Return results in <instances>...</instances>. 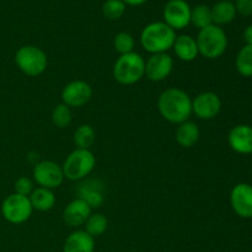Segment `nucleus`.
Listing matches in <instances>:
<instances>
[{
    "label": "nucleus",
    "mask_w": 252,
    "mask_h": 252,
    "mask_svg": "<svg viewBox=\"0 0 252 252\" xmlns=\"http://www.w3.org/2000/svg\"><path fill=\"white\" fill-rule=\"evenodd\" d=\"M95 240L85 230H76L66 238L63 252H94Z\"/></svg>",
    "instance_id": "obj_17"
},
{
    "label": "nucleus",
    "mask_w": 252,
    "mask_h": 252,
    "mask_svg": "<svg viewBox=\"0 0 252 252\" xmlns=\"http://www.w3.org/2000/svg\"><path fill=\"white\" fill-rule=\"evenodd\" d=\"M176 33L165 22H152L144 27L140 34L143 48L152 54L166 53L174 47Z\"/></svg>",
    "instance_id": "obj_2"
},
{
    "label": "nucleus",
    "mask_w": 252,
    "mask_h": 252,
    "mask_svg": "<svg viewBox=\"0 0 252 252\" xmlns=\"http://www.w3.org/2000/svg\"><path fill=\"white\" fill-rule=\"evenodd\" d=\"M33 208L29 197L17 193L7 196L1 204V214L4 219L15 225L29 220Z\"/></svg>",
    "instance_id": "obj_7"
},
{
    "label": "nucleus",
    "mask_w": 252,
    "mask_h": 252,
    "mask_svg": "<svg viewBox=\"0 0 252 252\" xmlns=\"http://www.w3.org/2000/svg\"><path fill=\"white\" fill-rule=\"evenodd\" d=\"M236 12L243 16H250L252 15V0H235Z\"/></svg>",
    "instance_id": "obj_30"
},
{
    "label": "nucleus",
    "mask_w": 252,
    "mask_h": 252,
    "mask_svg": "<svg viewBox=\"0 0 252 252\" xmlns=\"http://www.w3.org/2000/svg\"><path fill=\"white\" fill-rule=\"evenodd\" d=\"M212 10V21L213 25L217 26H223V25H228L235 19L236 16V9L234 2L229 1V0H221L214 4Z\"/></svg>",
    "instance_id": "obj_19"
},
{
    "label": "nucleus",
    "mask_w": 252,
    "mask_h": 252,
    "mask_svg": "<svg viewBox=\"0 0 252 252\" xmlns=\"http://www.w3.org/2000/svg\"><path fill=\"white\" fill-rule=\"evenodd\" d=\"M103 185L98 180H85L78 187V198L83 199L90 208H98L105 201Z\"/></svg>",
    "instance_id": "obj_15"
},
{
    "label": "nucleus",
    "mask_w": 252,
    "mask_h": 252,
    "mask_svg": "<svg viewBox=\"0 0 252 252\" xmlns=\"http://www.w3.org/2000/svg\"><path fill=\"white\" fill-rule=\"evenodd\" d=\"M91 216V208L85 201L76 198L65 207L63 212V219L68 225L76 228L84 225Z\"/></svg>",
    "instance_id": "obj_16"
},
{
    "label": "nucleus",
    "mask_w": 252,
    "mask_h": 252,
    "mask_svg": "<svg viewBox=\"0 0 252 252\" xmlns=\"http://www.w3.org/2000/svg\"><path fill=\"white\" fill-rule=\"evenodd\" d=\"M113 46L121 56L132 53L133 48H134V38L128 32H120L118 34H116L115 39H113Z\"/></svg>",
    "instance_id": "obj_27"
},
{
    "label": "nucleus",
    "mask_w": 252,
    "mask_h": 252,
    "mask_svg": "<svg viewBox=\"0 0 252 252\" xmlns=\"http://www.w3.org/2000/svg\"><path fill=\"white\" fill-rule=\"evenodd\" d=\"M236 69L243 76H252V46L245 44L236 56Z\"/></svg>",
    "instance_id": "obj_24"
},
{
    "label": "nucleus",
    "mask_w": 252,
    "mask_h": 252,
    "mask_svg": "<svg viewBox=\"0 0 252 252\" xmlns=\"http://www.w3.org/2000/svg\"><path fill=\"white\" fill-rule=\"evenodd\" d=\"M145 75V61L139 53L122 54L113 66V78L122 85H133Z\"/></svg>",
    "instance_id": "obj_4"
},
{
    "label": "nucleus",
    "mask_w": 252,
    "mask_h": 252,
    "mask_svg": "<svg viewBox=\"0 0 252 252\" xmlns=\"http://www.w3.org/2000/svg\"><path fill=\"white\" fill-rule=\"evenodd\" d=\"M96 165V158L90 149H79L70 153L64 161V177L70 181H83L93 172Z\"/></svg>",
    "instance_id": "obj_5"
},
{
    "label": "nucleus",
    "mask_w": 252,
    "mask_h": 252,
    "mask_svg": "<svg viewBox=\"0 0 252 252\" xmlns=\"http://www.w3.org/2000/svg\"><path fill=\"white\" fill-rule=\"evenodd\" d=\"M221 110V100L216 93L206 91L192 100V113L201 120H212L217 117Z\"/></svg>",
    "instance_id": "obj_11"
},
{
    "label": "nucleus",
    "mask_w": 252,
    "mask_h": 252,
    "mask_svg": "<svg viewBox=\"0 0 252 252\" xmlns=\"http://www.w3.org/2000/svg\"><path fill=\"white\" fill-rule=\"evenodd\" d=\"M91 96L93 89L84 80L70 81L62 91V100L68 107H83L90 101Z\"/></svg>",
    "instance_id": "obj_10"
},
{
    "label": "nucleus",
    "mask_w": 252,
    "mask_h": 252,
    "mask_svg": "<svg viewBox=\"0 0 252 252\" xmlns=\"http://www.w3.org/2000/svg\"><path fill=\"white\" fill-rule=\"evenodd\" d=\"M230 204L233 211L240 218H252V186L239 184L231 189Z\"/></svg>",
    "instance_id": "obj_13"
},
{
    "label": "nucleus",
    "mask_w": 252,
    "mask_h": 252,
    "mask_svg": "<svg viewBox=\"0 0 252 252\" xmlns=\"http://www.w3.org/2000/svg\"><path fill=\"white\" fill-rule=\"evenodd\" d=\"M108 226V219L101 213L91 214L85 223V231L93 238L102 235Z\"/></svg>",
    "instance_id": "obj_23"
},
{
    "label": "nucleus",
    "mask_w": 252,
    "mask_h": 252,
    "mask_svg": "<svg viewBox=\"0 0 252 252\" xmlns=\"http://www.w3.org/2000/svg\"><path fill=\"white\" fill-rule=\"evenodd\" d=\"M32 191H33V182H32L29 177H20V179L15 182V193L30 197Z\"/></svg>",
    "instance_id": "obj_29"
},
{
    "label": "nucleus",
    "mask_w": 252,
    "mask_h": 252,
    "mask_svg": "<svg viewBox=\"0 0 252 252\" xmlns=\"http://www.w3.org/2000/svg\"><path fill=\"white\" fill-rule=\"evenodd\" d=\"M191 22L199 30L213 24L211 7L207 5H197L191 9Z\"/></svg>",
    "instance_id": "obj_25"
},
{
    "label": "nucleus",
    "mask_w": 252,
    "mask_h": 252,
    "mask_svg": "<svg viewBox=\"0 0 252 252\" xmlns=\"http://www.w3.org/2000/svg\"><path fill=\"white\" fill-rule=\"evenodd\" d=\"M228 142L238 154H252V127L248 125L235 126L229 132Z\"/></svg>",
    "instance_id": "obj_14"
},
{
    "label": "nucleus",
    "mask_w": 252,
    "mask_h": 252,
    "mask_svg": "<svg viewBox=\"0 0 252 252\" xmlns=\"http://www.w3.org/2000/svg\"><path fill=\"white\" fill-rule=\"evenodd\" d=\"M126 11V4L122 0H107L102 5V12L107 19L118 20Z\"/></svg>",
    "instance_id": "obj_28"
},
{
    "label": "nucleus",
    "mask_w": 252,
    "mask_h": 252,
    "mask_svg": "<svg viewBox=\"0 0 252 252\" xmlns=\"http://www.w3.org/2000/svg\"><path fill=\"white\" fill-rule=\"evenodd\" d=\"M17 68L29 76H38L46 70L48 59L44 51L36 46H22L15 54Z\"/></svg>",
    "instance_id": "obj_6"
},
{
    "label": "nucleus",
    "mask_w": 252,
    "mask_h": 252,
    "mask_svg": "<svg viewBox=\"0 0 252 252\" xmlns=\"http://www.w3.org/2000/svg\"><path fill=\"white\" fill-rule=\"evenodd\" d=\"M172 68H174V61L170 54H153L145 62V76L155 83L162 81L171 74Z\"/></svg>",
    "instance_id": "obj_12"
},
{
    "label": "nucleus",
    "mask_w": 252,
    "mask_h": 252,
    "mask_svg": "<svg viewBox=\"0 0 252 252\" xmlns=\"http://www.w3.org/2000/svg\"><path fill=\"white\" fill-rule=\"evenodd\" d=\"M165 24L172 30H182L191 24V7L185 0H170L164 7Z\"/></svg>",
    "instance_id": "obj_9"
},
{
    "label": "nucleus",
    "mask_w": 252,
    "mask_h": 252,
    "mask_svg": "<svg viewBox=\"0 0 252 252\" xmlns=\"http://www.w3.org/2000/svg\"><path fill=\"white\" fill-rule=\"evenodd\" d=\"M244 39H245L246 44L252 46V25L246 27L245 31H244Z\"/></svg>",
    "instance_id": "obj_31"
},
{
    "label": "nucleus",
    "mask_w": 252,
    "mask_h": 252,
    "mask_svg": "<svg viewBox=\"0 0 252 252\" xmlns=\"http://www.w3.org/2000/svg\"><path fill=\"white\" fill-rule=\"evenodd\" d=\"M199 139L198 126L191 121L179 125L176 129V140L181 147L192 148Z\"/></svg>",
    "instance_id": "obj_20"
},
{
    "label": "nucleus",
    "mask_w": 252,
    "mask_h": 252,
    "mask_svg": "<svg viewBox=\"0 0 252 252\" xmlns=\"http://www.w3.org/2000/svg\"><path fill=\"white\" fill-rule=\"evenodd\" d=\"M172 48L175 49V54L177 56V58L181 59L182 62L194 61L199 54L196 39L189 34L176 37Z\"/></svg>",
    "instance_id": "obj_18"
},
{
    "label": "nucleus",
    "mask_w": 252,
    "mask_h": 252,
    "mask_svg": "<svg viewBox=\"0 0 252 252\" xmlns=\"http://www.w3.org/2000/svg\"><path fill=\"white\" fill-rule=\"evenodd\" d=\"M125 4H128V5H133V6H138V5H142L144 4L147 0H122Z\"/></svg>",
    "instance_id": "obj_32"
},
{
    "label": "nucleus",
    "mask_w": 252,
    "mask_h": 252,
    "mask_svg": "<svg viewBox=\"0 0 252 252\" xmlns=\"http://www.w3.org/2000/svg\"><path fill=\"white\" fill-rule=\"evenodd\" d=\"M158 108L165 120L181 125L191 117L192 98L181 89L170 88L160 94Z\"/></svg>",
    "instance_id": "obj_1"
},
{
    "label": "nucleus",
    "mask_w": 252,
    "mask_h": 252,
    "mask_svg": "<svg viewBox=\"0 0 252 252\" xmlns=\"http://www.w3.org/2000/svg\"><path fill=\"white\" fill-rule=\"evenodd\" d=\"M95 130L89 125L79 126L74 133V143L79 149H90L91 145L95 143Z\"/></svg>",
    "instance_id": "obj_22"
},
{
    "label": "nucleus",
    "mask_w": 252,
    "mask_h": 252,
    "mask_svg": "<svg viewBox=\"0 0 252 252\" xmlns=\"http://www.w3.org/2000/svg\"><path fill=\"white\" fill-rule=\"evenodd\" d=\"M29 198L31 201L32 208L39 212L51 211L56 204V196H54L53 191L43 189V187L33 189Z\"/></svg>",
    "instance_id": "obj_21"
},
{
    "label": "nucleus",
    "mask_w": 252,
    "mask_h": 252,
    "mask_svg": "<svg viewBox=\"0 0 252 252\" xmlns=\"http://www.w3.org/2000/svg\"><path fill=\"white\" fill-rule=\"evenodd\" d=\"M71 118H73V115H71L70 107L64 103L56 106L52 112V122L58 128L68 127L71 122Z\"/></svg>",
    "instance_id": "obj_26"
},
{
    "label": "nucleus",
    "mask_w": 252,
    "mask_h": 252,
    "mask_svg": "<svg viewBox=\"0 0 252 252\" xmlns=\"http://www.w3.org/2000/svg\"><path fill=\"white\" fill-rule=\"evenodd\" d=\"M33 179L39 187L53 189L61 186L65 177L61 165L51 160H44L34 166Z\"/></svg>",
    "instance_id": "obj_8"
},
{
    "label": "nucleus",
    "mask_w": 252,
    "mask_h": 252,
    "mask_svg": "<svg viewBox=\"0 0 252 252\" xmlns=\"http://www.w3.org/2000/svg\"><path fill=\"white\" fill-rule=\"evenodd\" d=\"M196 42L199 54L208 59L221 57L228 47V37L224 30L213 24L199 30Z\"/></svg>",
    "instance_id": "obj_3"
}]
</instances>
